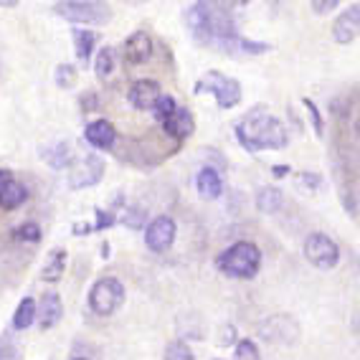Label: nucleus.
Here are the masks:
<instances>
[{
  "label": "nucleus",
  "mask_w": 360,
  "mask_h": 360,
  "mask_svg": "<svg viewBox=\"0 0 360 360\" xmlns=\"http://www.w3.org/2000/svg\"><path fill=\"white\" fill-rule=\"evenodd\" d=\"M84 137H86V142H89V145H94V148L110 150L112 145H115V140H117V129H115V124H112L110 120H94V122L86 124V129H84Z\"/></svg>",
  "instance_id": "nucleus-14"
},
{
  "label": "nucleus",
  "mask_w": 360,
  "mask_h": 360,
  "mask_svg": "<svg viewBox=\"0 0 360 360\" xmlns=\"http://www.w3.org/2000/svg\"><path fill=\"white\" fill-rule=\"evenodd\" d=\"M195 91H208L216 97V104L221 110H231L241 102V84L236 82L233 77H226L221 71H206L203 77L198 79V86Z\"/></svg>",
  "instance_id": "nucleus-5"
},
{
  "label": "nucleus",
  "mask_w": 360,
  "mask_h": 360,
  "mask_svg": "<svg viewBox=\"0 0 360 360\" xmlns=\"http://www.w3.org/2000/svg\"><path fill=\"white\" fill-rule=\"evenodd\" d=\"M82 104H86L84 110H97V97H94V94H86V97H82Z\"/></svg>",
  "instance_id": "nucleus-34"
},
{
  "label": "nucleus",
  "mask_w": 360,
  "mask_h": 360,
  "mask_svg": "<svg viewBox=\"0 0 360 360\" xmlns=\"http://www.w3.org/2000/svg\"><path fill=\"white\" fill-rule=\"evenodd\" d=\"M290 173V165H277L274 167V175H277V178H282V175H287Z\"/></svg>",
  "instance_id": "nucleus-36"
},
{
  "label": "nucleus",
  "mask_w": 360,
  "mask_h": 360,
  "mask_svg": "<svg viewBox=\"0 0 360 360\" xmlns=\"http://www.w3.org/2000/svg\"><path fill=\"white\" fill-rule=\"evenodd\" d=\"M175 231H178V226L170 216H158L145 226V244L150 251L162 254L175 244Z\"/></svg>",
  "instance_id": "nucleus-9"
},
{
  "label": "nucleus",
  "mask_w": 360,
  "mask_h": 360,
  "mask_svg": "<svg viewBox=\"0 0 360 360\" xmlns=\"http://www.w3.org/2000/svg\"><path fill=\"white\" fill-rule=\"evenodd\" d=\"M41 158H44L46 162L51 167H56V170H61V167L69 162L71 158V148L66 145V142H56V145H51V148L41 150Z\"/></svg>",
  "instance_id": "nucleus-22"
},
{
  "label": "nucleus",
  "mask_w": 360,
  "mask_h": 360,
  "mask_svg": "<svg viewBox=\"0 0 360 360\" xmlns=\"http://www.w3.org/2000/svg\"><path fill=\"white\" fill-rule=\"evenodd\" d=\"M304 257H307V262L312 266H317L322 271H330L340 262V249H338V244H335L328 233L317 231V233H309L307 241H304Z\"/></svg>",
  "instance_id": "nucleus-7"
},
{
  "label": "nucleus",
  "mask_w": 360,
  "mask_h": 360,
  "mask_svg": "<svg viewBox=\"0 0 360 360\" xmlns=\"http://www.w3.org/2000/svg\"><path fill=\"white\" fill-rule=\"evenodd\" d=\"M61 18L71 23H84V26H104L112 18V8L107 3H94V0H64L53 6Z\"/></svg>",
  "instance_id": "nucleus-4"
},
{
  "label": "nucleus",
  "mask_w": 360,
  "mask_h": 360,
  "mask_svg": "<svg viewBox=\"0 0 360 360\" xmlns=\"http://www.w3.org/2000/svg\"><path fill=\"white\" fill-rule=\"evenodd\" d=\"M236 340V328L233 325H224L219 333V345H231Z\"/></svg>",
  "instance_id": "nucleus-32"
},
{
  "label": "nucleus",
  "mask_w": 360,
  "mask_h": 360,
  "mask_svg": "<svg viewBox=\"0 0 360 360\" xmlns=\"http://www.w3.org/2000/svg\"><path fill=\"white\" fill-rule=\"evenodd\" d=\"M36 320V300L26 297V300H20L18 302V309H15L13 315V328L15 330H28Z\"/></svg>",
  "instance_id": "nucleus-21"
},
{
  "label": "nucleus",
  "mask_w": 360,
  "mask_h": 360,
  "mask_svg": "<svg viewBox=\"0 0 360 360\" xmlns=\"http://www.w3.org/2000/svg\"><path fill=\"white\" fill-rule=\"evenodd\" d=\"M216 360H221V358H216Z\"/></svg>",
  "instance_id": "nucleus-39"
},
{
  "label": "nucleus",
  "mask_w": 360,
  "mask_h": 360,
  "mask_svg": "<svg viewBox=\"0 0 360 360\" xmlns=\"http://www.w3.org/2000/svg\"><path fill=\"white\" fill-rule=\"evenodd\" d=\"M124 304V284L117 277H102L89 292V307L102 317L115 315Z\"/></svg>",
  "instance_id": "nucleus-6"
},
{
  "label": "nucleus",
  "mask_w": 360,
  "mask_h": 360,
  "mask_svg": "<svg viewBox=\"0 0 360 360\" xmlns=\"http://www.w3.org/2000/svg\"><path fill=\"white\" fill-rule=\"evenodd\" d=\"M94 71H97L99 79H107L115 71V49L112 46H102L94 58Z\"/></svg>",
  "instance_id": "nucleus-23"
},
{
  "label": "nucleus",
  "mask_w": 360,
  "mask_h": 360,
  "mask_svg": "<svg viewBox=\"0 0 360 360\" xmlns=\"http://www.w3.org/2000/svg\"><path fill=\"white\" fill-rule=\"evenodd\" d=\"M64 269H66V251L64 249H53L46 259L44 269H41V279L49 284H56L58 279L64 277Z\"/></svg>",
  "instance_id": "nucleus-19"
},
{
  "label": "nucleus",
  "mask_w": 360,
  "mask_h": 360,
  "mask_svg": "<svg viewBox=\"0 0 360 360\" xmlns=\"http://www.w3.org/2000/svg\"><path fill=\"white\" fill-rule=\"evenodd\" d=\"M8 180H13V175H11V170H3V167H0V186H6Z\"/></svg>",
  "instance_id": "nucleus-35"
},
{
  "label": "nucleus",
  "mask_w": 360,
  "mask_h": 360,
  "mask_svg": "<svg viewBox=\"0 0 360 360\" xmlns=\"http://www.w3.org/2000/svg\"><path fill=\"white\" fill-rule=\"evenodd\" d=\"M28 200L26 186H20L15 180H8L6 186H0V208L3 211H15L18 206H23Z\"/></svg>",
  "instance_id": "nucleus-17"
},
{
  "label": "nucleus",
  "mask_w": 360,
  "mask_h": 360,
  "mask_svg": "<svg viewBox=\"0 0 360 360\" xmlns=\"http://www.w3.org/2000/svg\"><path fill=\"white\" fill-rule=\"evenodd\" d=\"M122 56H124V61L132 66L145 64V61L153 56V39H150L145 31H135L127 41H124Z\"/></svg>",
  "instance_id": "nucleus-13"
},
{
  "label": "nucleus",
  "mask_w": 360,
  "mask_h": 360,
  "mask_svg": "<svg viewBox=\"0 0 360 360\" xmlns=\"http://www.w3.org/2000/svg\"><path fill=\"white\" fill-rule=\"evenodd\" d=\"M284 203V193L274 186H264L259 188L257 193V208L262 213H277Z\"/></svg>",
  "instance_id": "nucleus-20"
},
{
  "label": "nucleus",
  "mask_w": 360,
  "mask_h": 360,
  "mask_svg": "<svg viewBox=\"0 0 360 360\" xmlns=\"http://www.w3.org/2000/svg\"><path fill=\"white\" fill-rule=\"evenodd\" d=\"M15 238L36 244V241L41 238V226H39V224H33V221H28V224H23V226H18V229H15Z\"/></svg>",
  "instance_id": "nucleus-28"
},
{
  "label": "nucleus",
  "mask_w": 360,
  "mask_h": 360,
  "mask_svg": "<svg viewBox=\"0 0 360 360\" xmlns=\"http://www.w3.org/2000/svg\"><path fill=\"white\" fill-rule=\"evenodd\" d=\"M216 266H219L221 274L233 279H251L257 277L259 266H262V251L257 244L251 241H236L233 246L221 254L216 259Z\"/></svg>",
  "instance_id": "nucleus-3"
},
{
  "label": "nucleus",
  "mask_w": 360,
  "mask_h": 360,
  "mask_svg": "<svg viewBox=\"0 0 360 360\" xmlns=\"http://www.w3.org/2000/svg\"><path fill=\"white\" fill-rule=\"evenodd\" d=\"M236 137L246 150H284L290 142L282 120L266 112V107H262V104L238 120Z\"/></svg>",
  "instance_id": "nucleus-2"
},
{
  "label": "nucleus",
  "mask_w": 360,
  "mask_h": 360,
  "mask_svg": "<svg viewBox=\"0 0 360 360\" xmlns=\"http://www.w3.org/2000/svg\"><path fill=\"white\" fill-rule=\"evenodd\" d=\"M162 127H165L167 135L175 137V140H188V137L193 135V129H195L193 115H191L186 107H178V110H175L173 115L162 122Z\"/></svg>",
  "instance_id": "nucleus-15"
},
{
  "label": "nucleus",
  "mask_w": 360,
  "mask_h": 360,
  "mask_svg": "<svg viewBox=\"0 0 360 360\" xmlns=\"http://www.w3.org/2000/svg\"><path fill=\"white\" fill-rule=\"evenodd\" d=\"M115 221L117 219L112 211H97V224H94V229H110Z\"/></svg>",
  "instance_id": "nucleus-33"
},
{
  "label": "nucleus",
  "mask_w": 360,
  "mask_h": 360,
  "mask_svg": "<svg viewBox=\"0 0 360 360\" xmlns=\"http://www.w3.org/2000/svg\"><path fill=\"white\" fill-rule=\"evenodd\" d=\"M64 317V302H61V297L56 292H46L41 297V302L36 304V320H39V328L41 330H51L56 328L58 322Z\"/></svg>",
  "instance_id": "nucleus-12"
},
{
  "label": "nucleus",
  "mask_w": 360,
  "mask_h": 360,
  "mask_svg": "<svg viewBox=\"0 0 360 360\" xmlns=\"http://www.w3.org/2000/svg\"><path fill=\"white\" fill-rule=\"evenodd\" d=\"M233 360H262V355H259V347L254 340H238L236 342V350H233Z\"/></svg>",
  "instance_id": "nucleus-25"
},
{
  "label": "nucleus",
  "mask_w": 360,
  "mask_h": 360,
  "mask_svg": "<svg viewBox=\"0 0 360 360\" xmlns=\"http://www.w3.org/2000/svg\"><path fill=\"white\" fill-rule=\"evenodd\" d=\"M165 360H195V355L183 340H173L165 347Z\"/></svg>",
  "instance_id": "nucleus-26"
},
{
  "label": "nucleus",
  "mask_w": 360,
  "mask_h": 360,
  "mask_svg": "<svg viewBox=\"0 0 360 360\" xmlns=\"http://www.w3.org/2000/svg\"><path fill=\"white\" fill-rule=\"evenodd\" d=\"M195 188H198L200 198L213 200L224 193V180H221V175L213 167H203L198 173V178H195Z\"/></svg>",
  "instance_id": "nucleus-16"
},
{
  "label": "nucleus",
  "mask_w": 360,
  "mask_h": 360,
  "mask_svg": "<svg viewBox=\"0 0 360 360\" xmlns=\"http://www.w3.org/2000/svg\"><path fill=\"white\" fill-rule=\"evenodd\" d=\"M309 6H312V11H315V13L322 15V13H333V11L340 6V3H338V0H312Z\"/></svg>",
  "instance_id": "nucleus-31"
},
{
  "label": "nucleus",
  "mask_w": 360,
  "mask_h": 360,
  "mask_svg": "<svg viewBox=\"0 0 360 360\" xmlns=\"http://www.w3.org/2000/svg\"><path fill=\"white\" fill-rule=\"evenodd\" d=\"M355 132H358V137H360V115H358V120H355Z\"/></svg>",
  "instance_id": "nucleus-37"
},
{
  "label": "nucleus",
  "mask_w": 360,
  "mask_h": 360,
  "mask_svg": "<svg viewBox=\"0 0 360 360\" xmlns=\"http://www.w3.org/2000/svg\"><path fill=\"white\" fill-rule=\"evenodd\" d=\"M302 104H304V110H307V115L312 117V127H315V135H317V137H322V117H320V112H317L315 102L304 97V99H302Z\"/></svg>",
  "instance_id": "nucleus-30"
},
{
  "label": "nucleus",
  "mask_w": 360,
  "mask_h": 360,
  "mask_svg": "<svg viewBox=\"0 0 360 360\" xmlns=\"http://www.w3.org/2000/svg\"><path fill=\"white\" fill-rule=\"evenodd\" d=\"M53 79H56V86H61V89H71V86H77V66L71 64H58L56 66V74H53Z\"/></svg>",
  "instance_id": "nucleus-24"
},
{
  "label": "nucleus",
  "mask_w": 360,
  "mask_h": 360,
  "mask_svg": "<svg viewBox=\"0 0 360 360\" xmlns=\"http://www.w3.org/2000/svg\"><path fill=\"white\" fill-rule=\"evenodd\" d=\"M175 110H178V104H175V99L173 97H167V94H162V99H160V102H158V107H155V117H158V122H165V120H167V117H170V115H173V112Z\"/></svg>",
  "instance_id": "nucleus-29"
},
{
  "label": "nucleus",
  "mask_w": 360,
  "mask_h": 360,
  "mask_svg": "<svg viewBox=\"0 0 360 360\" xmlns=\"http://www.w3.org/2000/svg\"><path fill=\"white\" fill-rule=\"evenodd\" d=\"M71 36H74V51H77V58L82 61V64H86V61L91 58V51H94V44L99 41V36L94 31H89V28H74Z\"/></svg>",
  "instance_id": "nucleus-18"
},
{
  "label": "nucleus",
  "mask_w": 360,
  "mask_h": 360,
  "mask_svg": "<svg viewBox=\"0 0 360 360\" xmlns=\"http://www.w3.org/2000/svg\"><path fill=\"white\" fill-rule=\"evenodd\" d=\"M104 160L99 155H86L79 162H74L69 170V186L74 191H82V188L97 186L99 180L104 178Z\"/></svg>",
  "instance_id": "nucleus-8"
},
{
  "label": "nucleus",
  "mask_w": 360,
  "mask_h": 360,
  "mask_svg": "<svg viewBox=\"0 0 360 360\" xmlns=\"http://www.w3.org/2000/svg\"><path fill=\"white\" fill-rule=\"evenodd\" d=\"M127 99H129V104H132L135 110L153 112L155 107H158V102L162 99L160 82H155V79H137V82L129 86Z\"/></svg>",
  "instance_id": "nucleus-10"
},
{
  "label": "nucleus",
  "mask_w": 360,
  "mask_h": 360,
  "mask_svg": "<svg viewBox=\"0 0 360 360\" xmlns=\"http://www.w3.org/2000/svg\"><path fill=\"white\" fill-rule=\"evenodd\" d=\"M71 360H89V358H71Z\"/></svg>",
  "instance_id": "nucleus-38"
},
{
  "label": "nucleus",
  "mask_w": 360,
  "mask_h": 360,
  "mask_svg": "<svg viewBox=\"0 0 360 360\" xmlns=\"http://www.w3.org/2000/svg\"><path fill=\"white\" fill-rule=\"evenodd\" d=\"M360 36V3H353L347 6L333 23V39L335 44L347 46L353 44L355 39Z\"/></svg>",
  "instance_id": "nucleus-11"
},
{
  "label": "nucleus",
  "mask_w": 360,
  "mask_h": 360,
  "mask_svg": "<svg viewBox=\"0 0 360 360\" xmlns=\"http://www.w3.org/2000/svg\"><path fill=\"white\" fill-rule=\"evenodd\" d=\"M295 186L300 188V191H307V193H315L317 188L322 186V178L317 173H297L295 175Z\"/></svg>",
  "instance_id": "nucleus-27"
},
{
  "label": "nucleus",
  "mask_w": 360,
  "mask_h": 360,
  "mask_svg": "<svg viewBox=\"0 0 360 360\" xmlns=\"http://www.w3.org/2000/svg\"><path fill=\"white\" fill-rule=\"evenodd\" d=\"M186 20L195 39L203 44H219L221 49L238 46L231 8L226 3H193L188 8Z\"/></svg>",
  "instance_id": "nucleus-1"
}]
</instances>
